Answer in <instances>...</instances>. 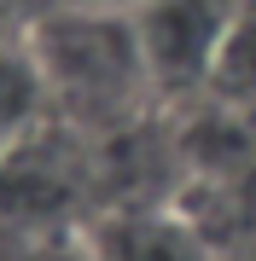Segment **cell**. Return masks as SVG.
<instances>
[{
	"mask_svg": "<svg viewBox=\"0 0 256 261\" xmlns=\"http://www.w3.org/2000/svg\"><path fill=\"white\" fill-rule=\"evenodd\" d=\"M70 6H117V0H70Z\"/></svg>",
	"mask_w": 256,
	"mask_h": 261,
	"instance_id": "cell-6",
	"label": "cell"
},
{
	"mask_svg": "<svg viewBox=\"0 0 256 261\" xmlns=\"http://www.w3.org/2000/svg\"><path fill=\"white\" fill-rule=\"evenodd\" d=\"M47 93L82 122H117L152 87V64H146L134 12L123 6H64L29 41Z\"/></svg>",
	"mask_w": 256,
	"mask_h": 261,
	"instance_id": "cell-1",
	"label": "cell"
},
{
	"mask_svg": "<svg viewBox=\"0 0 256 261\" xmlns=\"http://www.w3.org/2000/svg\"><path fill=\"white\" fill-rule=\"evenodd\" d=\"M233 18H239L233 0H140L134 29H140L157 93H198L216 82Z\"/></svg>",
	"mask_w": 256,
	"mask_h": 261,
	"instance_id": "cell-2",
	"label": "cell"
},
{
	"mask_svg": "<svg viewBox=\"0 0 256 261\" xmlns=\"http://www.w3.org/2000/svg\"><path fill=\"white\" fill-rule=\"evenodd\" d=\"M47 75H41L29 47H0V157L18 151L35 128V116L47 111Z\"/></svg>",
	"mask_w": 256,
	"mask_h": 261,
	"instance_id": "cell-4",
	"label": "cell"
},
{
	"mask_svg": "<svg viewBox=\"0 0 256 261\" xmlns=\"http://www.w3.org/2000/svg\"><path fill=\"white\" fill-rule=\"evenodd\" d=\"M227 99H250L256 93V6H239L233 18V35L221 47V64H216V82Z\"/></svg>",
	"mask_w": 256,
	"mask_h": 261,
	"instance_id": "cell-5",
	"label": "cell"
},
{
	"mask_svg": "<svg viewBox=\"0 0 256 261\" xmlns=\"http://www.w3.org/2000/svg\"><path fill=\"white\" fill-rule=\"evenodd\" d=\"M87 261H210V244L175 209H117L87 232Z\"/></svg>",
	"mask_w": 256,
	"mask_h": 261,
	"instance_id": "cell-3",
	"label": "cell"
}]
</instances>
